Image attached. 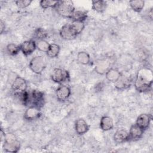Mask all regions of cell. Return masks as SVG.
I'll return each instance as SVG.
<instances>
[{
	"instance_id": "3",
	"label": "cell",
	"mask_w": 153,
	"mask_h": 153,
	"mask_svg": "<svg viewBox=\"0 0 153 153\" xmlns=\"http://www.w3.org/2000/svg\"><path fill=\"white\" fill-rule=\"evenodd\" d=\"M45 98L42 92L39 90H32L31 92H29V97L27 105L33 106L41 108L44 105Z\"/></svg>"
},
{
	"instance_id": "28",
	"label": "cell",
	"mask_w": 153,
	"mask_h": 153,
	"mask_svg": "<svg viewBox=\"0 0 153 153\" xmlns=\"http://www.w3.org/2000/svg\"><path fill=\"white\" fill-rule=\"evenodd\" d=\"M7 51L11 55H16L20 51V46L11 43L7 45Z\"/></svg>"
},
{
	"instance_id": "13",
	"label": "cell",
	"mask_w": 153,
	"mask_h": 153,
	"mask_svg": "<svg viewBox=\"0 0 153 153\" xmlns=\"http://www.w3.org/2000/svg\"><path fill=\"white\" fill-rule=\"evenodd\" d=\"M114 139L115 142L118 143L125 142L130 140L129 133L125 130H118L115 133L114 135Z\"/></svg>"
},
{
	"instance_id": "29",
	"label": "cell",
	"mask_w": 153,
	"mask_h": 153,
	"mask_svg": "<svg viewBox=\"0 0 153 153\" xmlns=\"http://www.w3.org/2000/svg\"><path fill=\"white\" fill-rule=\"evenodd\" d=\"M59 1H41L40 5L42 8H48L55 7L57 5Z\"/></svg>"
},
{
	"instance_id": "16",
	"label": "cell",
	"mask_w": 153,
	"mask_h": 153,
	"mask_svg": "<svg viewBox=\"0 0 153 153\" xmlns=\"http://www.w3.org/2000/svg\"><path fill=\"white\" fill-rule=\"evenodd\" d=\"M100 127L103 131H108L114 127V122L112 118L109 116L102 117L100 122Z\"/></svg>"
},
{
	"instance_id": "9",
	"label": "cell",
	"mask_w": 153,
	"mask_h": 153,
	"mask_svg": "<svg viewBox=\"0 0 153 153\" xmlns=\"http://www.w3.org/2000/svg\"><path fill=\"white\" fill-rule=\"evenodd\" d=\"M20 47L22 53L25 55L28 56L31 54L35 50L36 44L33 40L25 41L20 45Z\"/></svg>"
},
{
	"instance_id": "32",
	"label": "cell",
	"mask_w": 153,
	"mask_h": 153,
	"mask_svg": "<svg viewBox=\"0 0 153 153\" xmlns=\"http://www.w3.org/2000/svg\"><path fill=\"white\" fill-rule=\"evenodd\" d=\"M148 16L149 17V18H150L151 19H152V8L151 9L150 11L148 13Z\"/></svg>"
},
{
	"instance_id": "22",
	"label": "cell",
	"mask_w": 153,
	"mask_h": 153,
	"mask_svg": "<svg viewBox=\"0 0 153 153\" xmlns=\"http://www.w3.org/2000/svg\"><path fill=\"white\" fill-rule=\"evenodd\" d=\"M60 46L56 44H51L49 47V49L48 50L47 52V56L50 58H54L58 56L59 52H60Z\"/></svg>"
},
{
	"instance_id": "23",
	"label": "cell",
	"mask_w": 153,
	"mask_h": 153,
	"mask_svg": "<svg viewBox=\"0 0 153 153\" xmlns=\"http://www.w3.org/2000/svg\"><path fill=\"white\" fill-rule=\"evenodd\" d=\"M77 60L82 65H88L90 62V55L85 51H80L77 54Z\"/></svg>"
},
{
	"instance_id": "8",
	"label": "cell",
	"mask_w": 153,
	"mask_h": 153,
	"mask_svg": "<svg viewBox=\"0 0 153 153\" xmlns=\"http://www.w3.org/2000/svg\"><path fill=\"white\" fill-rule=\"evenodd\" d=\"M71 93V91L69 87L62 85L59 86L56 90V97L58 100L63 102L69 98Z\"/></svg>"
},
{
	"instance_id": "12",
	"label": "cell",
	"mask_w": 153,
	"mask_h": 153,
	"mask_svg": "<svg viewBox=\"0 0 153 153\" xmlns=\"http://www.w3.org/2000/svg\"><path fill=\"white\" fill-rule=\"evenodd\" d=\"M60 35L62 38L65 40H71L76 36L71 30L69 24L62 26L60 30Z\"/></svg>"
},
{
	"instance_id": "1",
	"label": "cell",
	"mask_w": 153,
	"mask_h": 153,
	"mask_svg": "<svg viewBox=\"0 0 153 153\" xmlns=\"http://www.w3.org/2000/svg\"><path fill=\"white\" fill-rule=\"evenodd\" d=\"M152 70L148 68H142L139 70L136 75L134 82L135 88L140 92L148 91L152 85Z\"/></svg>"
},
{
	"instance_id": "31",
	"label": "cell",
	"mask_w": 153,
	"mask_h": 153,
	"mask_svg": "<svg viewBox=\"0 0 153 153\" xmlns=\"http://www.w3.org/2000/svg\"><path fill=\"white\" fill-rule=\"evenodd\" d=\"M0 26H1V33H2L4 30H5V24L2 22V20L1 21V25H0Z\"/></svg>"
},
{
	"instance_id": "5",
	"label": "cell",
	"mask_w": 153,
	"mask_h": 153,
	"mask_svg": "<svg viewBox=\"0 0 153 153\" xmlns=\"http://www.w3.org/2000/svg\"><path fill=\"white\" fill-rule=\"evenodd\" d=\"M46 62L44 57L41 56H36L31 59L29 63V68L32 72L39 74L45 69Z\"/></svg>"
},
{
	"instance_id": "15",
	"label": "cell",
	"mask_w": 153,
	"mask_h": 153,
	"mask_svg": "<svg viewBox=\"0 0 153 153\" xmlns=\"http://www.w3.org/2000/svg\"><path fill=\"white\" fill-rule=\"evenodd\" d=\"M75 130L76 133L79 134H83L85 133L89 128L87 122L83 119H78L76 121L75 124Z\"/></svg>"
},
{
	"instance_id": "14",
	"label": "cell",
	"mask_w": 153,
	"mask_h": 153,
	"mask_svg": "<svg viewBox=\"0 0 153 153\" xmlns=\"http://www.w3.org/2000/svg\"><path fill=\"white\" fill-rule=\"evenodd\" d=\"M143 130L139 127L137 125L134 124L131 126L129 131V137L130 140H136L140 139L143 133Z\"/></svg>"
},
{
	"instance_id": "11",
	"label": "cell",
	"mask_w": 153,
	"mask_h": 153,
	"mask_svg": "<svg viewBox=\"0 0 153 153\" xmlns=\"http://www.w3.org/2000/svg\"><path fill=\"white\" fill-rule=\"evenodd\" d=\"M41 115L39 108L30 106H29L24 114V117L27 120H33L38 118Z\"/></svg>"
},
{
	"instance_id": "7",
	"label": "cell",
	"mask_w": 153,
	"mask_h": 153,
	"mask_svg": "<svg viewBox=\"0 0 153 153\" xmlns=\"http://www.w3.org/2000/svg\"><path fill=\"white\" fill-rule=\"evenodd\" d=\"M26 88L27 82L24 78L20 76H17L11 85V89L14 93L23 92L26 90Z\"/></svg>"
},
{
	"instance_id": "17",
	"label": "cell",
	"mask_w": 153,
	"mask_h": 153,
	"mask_svg": "<svg viewBox=\"0 0 153 153\" xmlns=\"http://www.w3.org/2000/svg\"><path fill=\"white\" fill-rule=\"evenodd\" d=\"M121 73L116 69H109L106 72V79L112 82L115 83L121 77Z\"/></svg>"
},
{
	"instance_id": "6",
	"label": "cell",
	"mask_w": 153,
	"mask_h": 153,
	"mask_svg": "<svg viewBox=\"0 0 153 153\" xmlns=\"http://www.w3.org/2000/svg\"><path fill=\"white\" fill-rule=\"evenodd\" d=\"M69 74L66 70L60 68H55L51 74L52 80L57 83H60L68 80Z\"/></svg>"
},
{
	"instance_id": "19",
	"label": "cell",
	"mask_w": 153,
	"mask_h": 153,
	"mask_svg": "<svg viewBox=\"0 0 153 153\" xmlns=\"http://www.w3.org/2000/svg\"><path fill=\"white\" fill-rule=\"evenodd\" d=\"M69 26L71 30L76 36L79 35L84 28V23L83 22L73 21L71 24H69Z\"/></svg>"
},
{
	"instance_id": "20",
	"label": "cell",
	"mask_w": 153,
	"mask_h": 153,
	"mask_svg": "<svg viewBox=\"0 0 153 153\" xmlns=\"http://www.w3.org/2000/svg\"><path fill=\"white\" fill-rule=\"evenodd\" d=\"M107 7L106 2L105 1H93L92 8L98 13H103L105 11Z\"/></svg>"
},
{
	"instance_id": "26",
	"label": "cell",
	"mask_w": 153,
	"mask_h": 153,
	"mask_svg": "<svg viewBox=\"0 0 153 153\" xmlns=\"http://www.w3.org/2000/svg\"><path fill=\"white\" fill-rule=\"evenodd\" d=\"M36 48L39 51H41L43 52H46V53L47 52L48 50L49 49V47L50 45V44L44 39L39 40L38 41V42L36 43Z\"/></svg>"
},
{
	"instance_id": "18",
	"label": "cell",
	"mask_w": 153,
	"mask_h": 153,
	"mask_svg": "<svg viewBox=\"0 0 153 153\" xmlns=\"http://www.w3.org/2000/svg\"><path fill=\"white\" fill-rule=\"evenodd\" d=\"M87 13L85 11L78 10H75L71 19H72L73 21L84 22V21L87 19Z\"/></svg>"
},
{
	"instance_id": "21",
	"label": "cell",
	"mask_w": 153,
	"mask_h": 153,
	"mask_svg": "<svg viewBox=\"0 0 153 153\" xmlns=\"http://www.w3.org/2000/svg\"><path fill=\"white\" fill-rule=\"evenodd\" d=\"M109 66V62L105 60H100L97 63L95 66V71L97 73L103 74L108 70Z\"/></svg>"
},
{
	"instance_id": "30",
	"label": "cell",
	"mask_w": 153,
	"mask_h": 153,
	"mask_svg": "<svg viewBox=\"0 0 153 153\" xmlns=\"http://www.w3.org/2000/svg\"><path fill=\"white\" fill-rule=\"evenodd\" d=\"M31 2H32V1H29V0H19L16 1V4L17 6L20 8H25L28 7Z\"/></svg>"
},
{
	"instance_id": "25",
	"label": "cell",
	"mask_w": 153,
	"mask_h": 153,
	"mask_svg": "<svg viewBox=\"0 0 153 153\" xmlns=\"http://www.w3.org/2000/svg\"><path fill=\"white\" fill-rule=\"evenodd\" d=\"M130 80L127 78H123L121 76L120 79L115 82V87L119 90L124 89L130 85Z\"/></svg>"
},
{
	"instance_id": "24",
	"label": "cell",
	"mask_w": 153,
	"mask_h": 153,
	"mask_svg": "<svg viewBox=\"0 0 153 153\" xmlns=\"http://www.w3.org/2000/svg\"><path fill=\"white\" fill-rule=\"evenodd\" d=\"M145 2L142 0H135L130 1V7L136 12H140L144 7Z\"/></svg>"
},
{
	"instance_id": "4",
	"label": "cell",
	"mask_w": 153,
	"mask_h": 153,
	"mask_svg": "<svg viewBox=\"0 0 153 153\" xmlns=\"http://www.w3.org/2000/svg\"><path fill=\"white\" fill-rule=\"evenodd\" d=\"M3 148L7 152H17L20 149V143L13 135L9 134L7 136L5 135Z\"/></svg>"
},
{
	"instance_id": "27",
	"label": "cell",
	"mask_w": 153,
	"mask_h": 153,
	"mask_svg": "<svg viewBox=\"0 0 153 153\" xmlns=\"http://www.w3.org/2000/svg\"><path fill=\"white\" fill-rule=\"evenodd\" d=\"M35 35L37 39H38L39 40H41L47 37L48 32L45 29L39 27L36 29L35 32Z\"/></svg>"
},
{
	"instance_id": "10",
	"label": "cell",
	"mask_w": 153,
	"mask_h": 153,
	"mask_svg": "<svg viewBox=\"0 0 153 153\" xmlns=\"http://www.w3.org/2000/svg\"><path fill=\"white\" fill-rule=\"evenodd\" d=\"M151 119L152 118L149 115L146 114H140L137 118L136 124L144 130L149 127Z\"/></svg>"
},
{
	"instance_id": "2",
	"label": "cell",
	"mask_w": 153,
	"mask_h": 153,
	"mask_svg": "<svg viewBox=\"0 0 153 153\" xmlns=\"http://www.w3.org/2000/svg\"><path fill=\"white\" fill-rule=\"evenodd\" d=\"M57 12L61 16L71 18L75 11V7L72 1H59L56 6Z\"/></svg>"
}]
</instances>
